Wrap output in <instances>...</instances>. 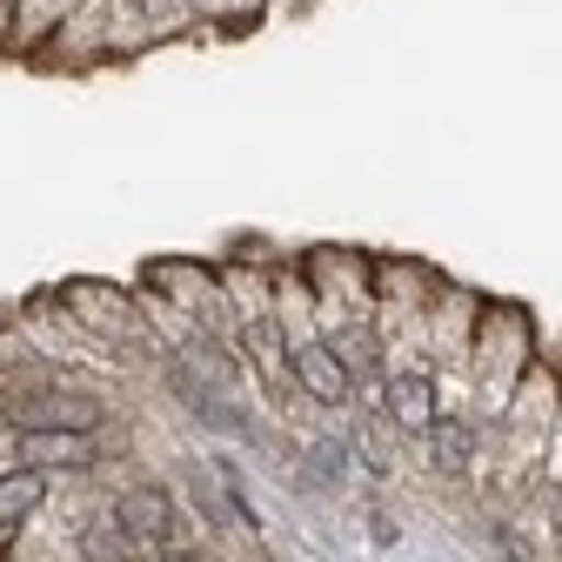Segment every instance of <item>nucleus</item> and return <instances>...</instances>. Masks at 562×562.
<instances>
[{"mask_svg":"<svg viewBox=\"0 0 562 562\" xmlns=\"http://www.w3.org/2000/svg\"><path fill=\"white\" fill-rule=\"evenodd\" d=\"M114 529H121L127 555H155L175 536V503L161 496V488H127V496L114 503Z\"/></svg>","mask_w":562,"mask_h":562,"instance_id":"1","label":"nucleus"},{"mask_svg":"<svg viewBox=\"0 0 562 562\" xmlns=\"http://www.w3.org/2000/svg\"><path fill=\"white\" fill-rule=\"evenodd\" d=\"M21 456L41 469H88L94 462V429H27Z\"/></svg>","mask_w":562,"mask_h":562,"instance_id":"2","label":"nucleus"},{"mask_svg":"<svg viewBox=\"0 0 562 562\" xmlns=\"http://www.w3.org/2000/svg\"><path fill=\"white\" fill-rule=\"evenodd\" d=\"M389 422H395V429L402 436H422V429H429V422H436V382L429 375H395L389 382Z\"/></svg>","mask_w":562,"mask_h":562,"instance_id":"3","label":"nucleus"},{"mask_svg":"<svg viewBox=\"0 0 562 562\" xmlns=\"http://www.w3.org/2000/svg\"><path fill=\"white\" fill-rule=\"evenodd\" d=\"M14 415H21V429H94V415H101V408L81 402V395H41V402L27 395Z\"/></svg>","mask_w":562,"mask_h":562,"instance_id":"4","label":"nucleus"},{"mask_svg":"<svg viewBox=\"0 0 562 562\" xmlns=\"http://www.w3.org/2000/svg\"><path fill=\"white\" fill-rule=\"evenodd\" d=\"M295 382L315 395V402H348V375L335 362V348L315 341V348H295Z\"/></svg>","mask_w":562,"mask_h":562,"instance_id":"5","label":"nucleus"},{"mask_svg":"<svg viewBox=\"0 0 562 562\" xmlns=\"http://www.w3.org/2000/svg\"><path fill=\"white\" fill-rule=\"evenodd\" d=\"M41 496H47V482H41V469H21V475H0V542H8L34 509H41Z\"/></svg>","mask_w":562,"mask_h":562,"instance_id":"6","label":"nucleus"},{"mask_svg":"<svg viewBox=\"0 0 562 562\" xmlns=\"http://www.w3.org/2000/svg\"><path fill=\"white\" fill-rule=\"evenodd\" d=\"M422 436H429V456H436V469H462V462H469V449H475V429H469V422H456V415H449V422L436 415Z\"/></svg>","mask_w":562,"mask_h":562,"instance_id":"7","label":"nucleus"},{"mask_svg":"<svg viewBox=\"0 0 562 562\" xmlns=\"http://www.w3.org/2000/svg\"><path fill=\"white\" fill-rule=\"evenodd\" d=\"M335 348V362H341V375L348 382H375L382 375V356H375V335H356V328H348L341 341H328Z\"/></svg>","mask_w":562,"mask_h":562,"instance_id":"8","label":"nucleus"},{"mask_svg":"<svg viewBox=\"0 0 562 562\" xmlns=\"http://www.w3.org/2000/svg\"><path fill=\"white\" fill-rule=\"evenodd\" d=\"M341 456H348L341 442H315V449H308V482H315V488H335V482H341Z\"/></svg>","mask_w":562,"mask_h":562,"instance_id":"9","label":"nucleus"},{"mask_svg":"<svg viewBox=\"0 0 562 562\" xmlns=\"http://www.w3.org/2000/svg\"><path fill=\"white\" fill-rule=\"evenodd\" d=\"M161 562H201V555H161Z\"/></svg>","mask_w":562,"mask_h":562,"instance_id":"10","label":"nucleus"}]
</instances>
